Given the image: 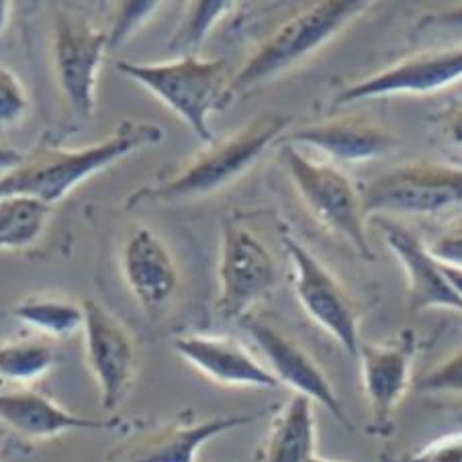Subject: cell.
<instances>
[{"label":"cell","instance_id":"1","mask_svg":"<svg viewBox=\"0 0 462 462\" xmlns=\"http://www.w3.org/2000/svg\"><path fill=\"white\" fill-rule=\"evenodd\" d=\"M289 127V117L268 113L252 119L226 140H213L172 179L131 192L127 209L156 203H180L209 197L229 187L256 164L262 153Z\"/></svg>","mask_w":462,"mask_h":462},{"label":"cell","instance_id":"2","mask_svg":"<svg viewBox=\"0 0 462 462\" xmlns=\"http://www.w3.org/2000/svg\"><path fill=\"white\" fill-rule=\"evenodd\" d=\"M368 9L371 3L365 0H323L292 14L231 76V95H242L297 68Z\"/></svg>","mask_w":462,"mask_h":462},{"label":"cell","instance_id":"3","mask_svg":"<svg viewBox=\"0 0 462 462\" xmlns=\"http://www.w3.org/2000/svg\"><path fill=\"white\" fill-rule=\"evenodd\" d=\"M117 70L160 98L203 143L215 140L209 115L226 109L234 98L229 90L227 61L221 58L205 60L195 53L162 64L117 61Z\"/></svg>","mask_w":462,"mask_h":462},{"label":"cell","instance_id":"4","mask_svg":"<svg viewBox=\"0 0 462 462\" xmlns=\"http://www.w3.org/2000/svg\"><path fill=\"white\" fill-rule=\"evenodd\" d=\"M282 160L299 197L319 226L350 244L360 258L373 260L362 192L348 174L334 164L307 158L292 145H284Z\"/></svg>","mask_w":462,"mask_h":462},{"label":"cell","instance_id":"5","mask_svg":"<svg viewBox=\"0 0 462 462\" xmlns=\"http://www.w3.org/2000/svg\"><path fill=\"white\" fill-rule=\"evenodd\" d=\"M366 217L371 215H436L462 205V168L411 162L393 168L362 190Z\"/></svg>","mask_w":462,"mask_h":462},{"label":"cell","instance_id":"6","mask_svg":"<svg viewBox=\"0 0 462 462\" xmlns=\"http://www.w3.org/2000/svg\"><path fill=\"white\" fill-rule=\"evenodd\" d=\"M219 313L226 319L244 321L254 305L273 295L279 284V266L271 250L250 229L226 221L219 250Z\"/></svg>","mask_w":462,"mask_h":462},{"label":"cell","instance_id":"7","mask_svg":"<svg viewBox=\"0 0 462 462\" xmlns=\"http://www.w3.org/2000/svg\"><path fill=\"white\" fill-rule=\"evenodd\" d=\"M109 33L87 19L60 13L53 25V72L64 103L76 119L88 121L97 111V82Z\"/></svg>","mask_w":462,"mask_h":462},{"label":"cell","instance_id":"8","mask_svg":"<svg viewBox=\"0 0 462 462\" xmlns=\"http://www.w3.org/2000/svg\"><path fill=\"white\" fill-rule=\"evenodd\" d=\"M282 245L289 254L295 274V292L305 313L323 332L332 336L346 354L358 356V313L342 282L301 242L284 236Z\"/></svg>","mask_w":462,"mask_h":462},{"label":"cell","instance_id":"9","mask_svg":"<svg viewBox=\"0 0 462 462\" xmlns=\"http://www.w3.org/2000/svg\"><path fill=\"white\" fill-rule=\"evenodd\" d=\"M84 352L87 365L101 391L106 413L125 403L137 374V348L129 329L105 305L84 301Z\"/></svg>","mask_w":462,"mask_h":462},{"label":"cell","instance_id":"10","mask_svg":"<svg viewBox=\"0 0 462 462\" xmlns=\"http://www.w3.org/2000/svg\"><path fill=\"white\" fill-rule=\"evenodd\" d=\"M418 354V334L403 329L387 342H360L362 389L371 410V432L389 436L395 413L411 387V368Z\"/></svg>","mask_w":462,"mask_h":462},{"label":"cell","instance_id":"11","mask_svg":"<svg viewBox=\"0 0 462 462\" xmlns=\"http://www.w3.org/2000/svg\"><path fill=\"white\" fill-rule=\"evenodd\" d=\"M254 420L256 413L217 415L207 420L184 413L129 436L106 457V462H195L197 452L207 442L229 430L248 426Z\"/></svg>","mask_w":462,"mask_h":462},{"label":"cell","instance_id":"12","mask_svg":"<svg viewBox=\"0 0 462 462\" xmlns=\"http://www.w3.org/2000/svg\"><path fill=\"white\" fill-rule=\"evenodd\" d=\"M462 80V45L423 51L340 90L334 106L399 95H432Z\"/></svg>","mask_w":462,"mask_h":462},{"label":"cell","instance_id":"13","mask_svg":"<svg viewBox=\"0 0 462 462\" xmlns=\"http://www.w3.org/2000/svg\"><path fill=\"white\" fill-rule=\"evenodd\" d=\"M258 348L264 352V356L271 365V373L279 379L281 384H287L292 393L310 397L313 403H319L334 415L337 423H342L346 430H354L348 420L344 405L336 395V389L328 374L323 373L319 362L307 352L301 344H297L279 328L271 323L260 321L256 318H245L242 321Z\"/></svg>","mask_w":462,"mask_h":462},{"label":"cell","instance_id":"14","mask_svg":"<svg viewBox=\"0 0 462 462\" xmlns=\"http://www.w3.org/2000/svg\"><path fill=\"white\" fill-rule=\"evenodd\" d=\"M121 273L131 295L148 315L160 313L179 291L180 274L172 252L148 227L134 229L123 244Z\"/></svg>","mask_w":462,"mask_h":462},{"label":"cell","instance_id":"15","mask_svg":"<svg viewBox=\"0 0 462 462\" xmlns=\"http://www.w3.org/2000/svg\"><path fill=\"white\" fill-rule=\"evenodd\" d=\"M379 227L384 242L403 266L410 310H452L462 313V297L454 291L444 266L430 254L428 244H423L411 229L387 217H381Z\"/></svg>","mask_w":462,"mask_h":462},{"label":"cell","instance_id":"16","mask_svg":"<svg viewBox=\"0 0 462 462\" xmlns=\"http://www.w3.org/2000/svg\"><path fill=\"white\" fill-rule=\"evenodd\" d=\"M180 358L213 383L226 387L276 389L281 383L254 354L234 337L215 334H187L174 340Z\"/></svg>","mask_w":462,"mask_h":462},{"label":"cell","instance_id":"17","mask_svg":"<svg viewBox=\"0 0 462 462\" xmlns=\"http://www.w3.org/2000/svg\"><path fill=\"white\" fill-rule=\"evenodd\" d=\"M0 423L25 438L45 440L64 432H106L121 426L119 418H87L64 410L33 389L0 391Z\"/></svg>","mask_w":462,"mask_h":462},{"label":"cell","instance_id":"18","mask_svg":"<svg viewBox=\"0 0 462 462\" xmlns=\"http://www.w3.org/2000/svg\"><path fill=\"white\" fill-rule=\"evenodd\" d=\"M289 142L310 145L344 164L371 162L402 145L399 137L387 127L360 115H346V117L307 125L291 134Z\"/></svg>","mask_w":462,"mask_h":462},{"label":"cell","instance_id":"19","mask_svg":"<svg viewBox=\"0 0 462 462\" xmlns=\"http://www.w3.org/2000/svg\"><path fill=\"white\" fill-rule=\"evenodd\" d=\"M310 397L291 393V397L273 415L264 440L254 462H311L318 442L315 410Z\"/></svg>","mask_w":462,"mask_h":462},{"label":"cell","instance_id":"20","mask_svg":"<svg viewBox=\"0 0 462 462\" xmlns=\"http://www.w3.org/2000/svg\"><path fill=\"white\" fill-rule=\"evenodd\" d=\"M51 213L53 205L31 195L0 199V250H21L40 240Z\"/></svg>","mask_w":462,"mask_h":462},{"label":"cell","instance_id":"21","mask_svg":"<svg viewBox=\"0 0 462 462\" xmlns=\"http://www.w3.org/2000/svg\"><path fill=\"white\" fill-rule=\"evenodd\" d=\"M14 318L37 329L43 337H68L84 329V303L58 295H33L13 310Z\"/></svg>","mask_w":462,"mask_h":462},{"label":"cell","instance_id":"22","mask_svg":"<svg viewBox=\"0 0 462 462\" xmlns=\"http://www.w3.org/2000/svg\"><path fill=\"white\" fill-rule=\"evenodd\" d=\"M58 354L50 337H0V379L33 383L56 366Z\"/></svg>","mask_w":462,"mask_h":462},{"label":"cell","instance_id":"23","mask_svg":"<svg viewBox=\"0 0 462 462\" xmlns=\"http://www.w3.org/2000/svg\"><path fill=\"white\" fill-rule=\"evenodd\" d=\"M234 9L236 3H229V0H195V3H189L182 21L168 42V50L179 58L195 56V51L201 48L213 27Z\"/></svg>","mask_w":462,"mask_h":462},{"label":"cell","instance_id":"24","mask_svg":"<svg viewBox=\"0 0 462 462\" xmlns=\"http://www.w3.org/2000/svg\"><path fill=\"white\" fill-rule=\"evenodd\" d=\"M415 391L421 395H462V348L420 376Z\"/></svg>","mask_w":462,"mask_h":462},{"label":"cell","instance_id":"25","mask_svg":"<svg viewBox=\"0 0 462 462\" xmlns=\"http://www.w3.org/2000/svg\"><path fill=\"white\" fill-rule=\"evenodd\" d=\"M29 111V95L25 84L11 68L0 64V129L11 127Z\"/></svg>","mask_w":462,"mask_h":462},{"label":"cell","instance_id":"26","mask_svg":"<svg viewBox=\"0 0 462 462\" xmlns=\"http://www.w3.org/2000/svg\"><path fill=\"white\" fill-rule=\"evenodd\" d=\"M162 3H121L117 5V17L109 31V50H117L125 43L137 29L145 25V21L160 11Z\"/></svg>","mask_w":462,"mask_h":462},{"label":"cell","instance_id":"27","mask_svg":"<svg viewBox=\"0 0 462 462\" xmlns=\"http://www.w3.org/2000/svg\"><path fill=\"white\" fill-rule=\"evenodd\" d=\"M405 462H462V432L436 438Z\"/></svg>","mask_w":462,"mask_h":462},{"label":"cell","instance_id":"28","mask_svg":"<svg viewBox=\"0 0 462 462\" xmlns=\"http://www.w3.org/2000/svg\"><path fill=\"white\" fill-rule=\"evenodd\" d=\"M428 250L440 264L462 271V226L438 236L432 244H428Z\"/></svg>","mask_w":462,"mask_h":462},{"label":"cell","instance_id":"29","mask_svg":"<svg viewBox=\"0 0 462 462\" xmlns=\"http://www.w3.org/2000/svg\"><path fill=\"white\" fill-rule=\"evenodd\" d=\"M434 121L446 143L454 145V148H462V98L454 101Z\"/></svg>","mask_w":462,"mask_h":462},{"label":"cell","instance_id":"30","mask_svg":"<svg viewBox=\"0 0 462 462\" xmlns=\"http://www.w3.org/2000/svg\"><path fill=\"white\" fill-rule=\"evenodd\" d=\"M25 156L27 153L0 143V174H6L14 171V168H19L23 162H25Z\"/></svg>","mask_w":462,"mask_h":462},{"label":"cell","instance_id":"31","mask_svg":"<svg viewBox=\"0 0 462 462\" xmlns=\"http://www.w3.org/2000/svg\"><path fill=\"white\" fill-rule=\"evenodd\" d=\"M428 23H432L434 27H444V29H460L462 31V5L457 9H450L446 13H438L434 17H430Z\"/></svg>","mask_w":462,"mask_h":462},{"label":"cell","instance_id":"32","mask_svg":"<svg viewBox=\"0 0 462 462\" xmlns=\"http://www.w3.org/2000/svg\"><path fill=\"white\" fill-rule=\"evenodd\" d=\"M11 13H13V5L9 0H0V37L5 35L6 25H9Z\"/></svg>","mask_w":462,"mask_h":462},{"label":"cell","instance_id":"33","mask_svg":"<svg viewBox=\"0 0 462 462\" xmlns=\"http://www.w3.org/2000/svg\"><path fill=\"white\" fill-rule=\"evenodd\" d=\"M444 266V264H442ZM444 273L446 276H448V281L452 282L454 291L458 292V295L462 297V271L460 268H450V266H444Z\"/></svg>","mask_w":462,"mask_h":462},{"label":"cell","instance_id":"34","mask_svg":"<svg viewBox=\"0 0 462 462\" xmlns=\"http://www.w3.org/2000/svg\"><path fill=\"white\" fill-rule=\"evenodd\" d=\"M311 462H336V460H328V458H321V457H315Z\"/></svg>","mask_w":462,"mask_h":462}]
</instances>
